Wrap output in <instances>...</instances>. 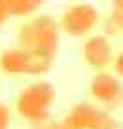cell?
<instances>
[{
	"label": "cell",
	"instance_id": "6da1fadb",
	"mask_svg": "<svg viewBox=\"0 0 123 129\" xmlns=\"http://www.w3.org/2000/svg\"><path fill=\"white\" fill-rule=\"evenodd\" d=\"M61 23L55 21L51 15H36L25 25H21L17 32V42L21 48L30 49L36 55H42L46 59H55L59 49L61 38Z\"/></svg>",
	"mask_w": 123,
	"mask_h": 129
},
{
	"label": "cell",
	"instance_id": "7a4b0ae2",
	"mask_svg": "<svg viewBox=\"0 0 123 129\" xmlns=\"http://www.w3.org/2000/svg\"><path fill=\"white\" fill-rule=\"evenodd\" d=\"M55 103V87L46 80L32 82L15 99V110L23 120L34 121L49 116L51 105Z\"/></svg>",
	"mask_w": 123,
	"mask_h": 129
},
{
	"label": "cell",
	"instance_id": "3957f363",
	"mask_svg": "<svg viewBox=\"0 0 123 129\" xmlns=\"http://www.w3.org/2000/svg\"><path fill=\"white\" fill-rule=\"evenodd\" d=\"M51 59L36 55L34 51L25 48H8L0 53V70L8 76H42L49 72Z\"/></svg>",
	"mask_w": 123,
	"mask_h": 129
},
{
	"label": "cell",
	"instance_id": "277c9868",
	"mask_svg": "<svg viewBox=\"0 0 123 129\" xmlns=\"http://www.w3.org/2000/svg\"><path fill=\"white\" fill-rule=\"evenodd\" d=\"M61 30L72 38H87L100 23V13L89 2L72 4L61 17Z\"/></svg>",
	"mask_w": 123,
	"mask_h": 129
},
{
	"label": "cell",
	"instance_id": "5b68a950",
	"mask_svg": "<svg viewBox=\"0 0 123 129\" xmlns=\"http://www.w3.org/2000/svg\"><path fill=\"white\" fill-rule=\"evenodd\" d=\"M89 93L99 105L108 110H115L123 105V84L119 76L99 70L89 84Z\"/></svg>",
	"mask_w": 123,
	"mask_h": 129
},
{
	"label": "cell",
	"instance_id": "8992f818",
	"mask_svg": "<svg viewBox=\"0 0 123 129\" xmlns=\"http://www.w3.org/2000/svg\"><path fill=\"white\" fill-rule=\"evenodd\" d=\"M78 129H119L117 121L104 108L93 106L91 103H79L68 114Z\"/></svg>",
	"mask_w": 123,
	"mask_h": 129
},
{
	"label": "cell",
	"instance_id": "52a82bcc",
	"mask_svg": "<svg viewBox=\"0 0 123 129\" xmlns=\"http://www.w3.org/2000/svg\"><path fill=\"white\" fill-rule=\"evenodd\" d=\"M81 57H84L85 64L99 70H104L114 63V49L108 40L106 34H91L85 38L84 46H81Z\"/></svg>",
	"mask_w": 123,
	"mask_h": 129
},
{
	"label": "cell",
	"instance_id": "ba28073f",
	"mask_svg": "<svg viewBox=\"0 0 123 129\" xmlns=\"http://www.w3.org/2000/svg\"><path fill=\"white\" fill-rule=\"evenodd\" d=\"M102 30L106 36H119V34H123V13L112 10L102 21Z\"/></svg>",
	"mask_w": 123,
	"mask_h": 129
},
{
	"label": "cell",
	"instance_id": "9c48e42d",
	"mask_svg": "<svg viewBox=\"0 0 123 129\" xmlns=\"http://www.w3.org/2000/svg\"><path fill=\"white\" fill-rule=\"evenodd\" d=\"M44 0H13V17H25L34 13Z\"/></svg>",
	"mask_w": 123,
	"mask_h": 129
},
{
	"label": "cell",
	"instance_id": "30bf717a",
	"mask_svg": "<svg viewBox=\"0 0 123 129\" xmlns=\"http://www.w3.org/2000/svg\"><path fill=\"white\" fill-rule=\"evenodd\" d=\"M13 17V0H0V27Z\"/></svg>",
	"mask_w": 123,
	"mask_h": 129
},
{
	"label": "cell",
	"instance_id": "8fae6325",
	"mask_svg": "<svg viewBox=\"0 0 123 129\" xmlns=\"http://www.w3.org/2000/svg\"><path fill=\"white\" fill-rule=\"evenodd\" d=\"M30 125H32V129H59V121L51 120V116L44 118V120H38Z\"/></svg>",
	"mask_w": 123,
	"mask_h": 129
},
{
	"label": "cell",
	"instance_id": "7c38bea8",
	"mask_svg": "<svg viewBox=\"0 0 123 129\" xmlns=\"http://www.w3.org/2000/svg\"><path fill=\"white\" fill-rule=\"evenodd\" d=\"M10 121H12V112H10V108L6 105L0 103V129H8Z\"/></svg>",
	"mask_w": 123,
	"mask_h": 129
},
{
	"label": "cell",
	"instance_id": "4fadbf2b",
	"mask_svg": "<svg viewBox=\"0 0 123 129\" xmlns=\"http://www.w3.org/2000/svg\"><path fill=\"white\" fill-rule=\"evenodd\" d=\"M112 67H114L115 76L123 78V51H119L117 55L114 57V63H112Z\"/></svg>",
	"mask_w": 123,
	"mask_h": 129
},
{
	"label": "cell",
	"instance_id": "5bb4252c",
	"mask_svg": "<svg viewBox=\"0 0 123 129\" xmlns=\"http://www.w3.org/2000/svg\"><path fill=\"white\" fill-rule=\"evenodd\" d=\"M59 129H78V127H76V123L66 116L63 121H59Z\"/></svg>",
	"mask_w": 123,
	"mask_h": 129
},
{
	"label": "cell",
	"instance_id": "9a60e30c",
	"mask_svg": "<svg viewBox=\"0 0 123 129\" xmlns=\"http://www.w3.org/2000/svg\"><path fill=\"white\" fill-rule=\"evenodd\" d=\"M112 10L123 13V0H112Z\"/></svg>",
	"mask_w": 123,
	"mask_h": 129
}]
</instances>
